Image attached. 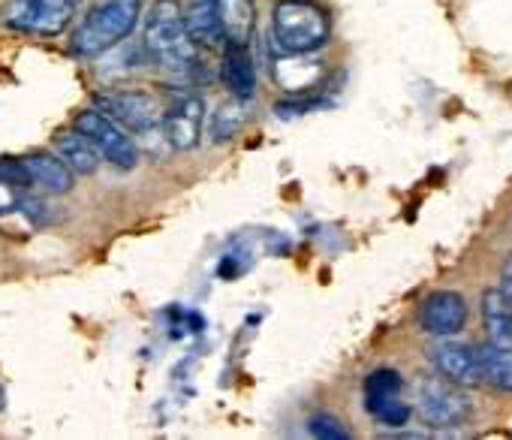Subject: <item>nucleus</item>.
<instances>
[{
  "instance_id": "obj_1",
  "label": "nucleus",
  "mask_w": 512,
  "mask_h": 440,
  "mask_svg": "<svg viewBox=\"0 0 512 440\" xmlns=\"http://www.w3.org/2000/svg\"><path fill=\"white\" fill-rule=\"evenodd\" d=\"M142 16V0H100L73 31V55L97 58L127 40Z\"/></svg>"
},
{
  "instance_id": "obj_15",
  "label": "nucleus",
  "mask_w": 512,
  "mask_h": 440,
  "mask_svg": "<svg viewBox=\"0 0 512 440\" xmlns=\"http://www.w3.org/2000/svg\"><path fill=\"white\" fill-rule=\"evenodd\" d=\"M220 10V31L223 43H238L247 46L253 25H256V7L253 0H217Z\"/></svg>"
},
{
  "instance_id": "obj_3",
  "label": "nucleus",
  "mask_w": 512,
  "mask_h": 440,
  "mask_svg": "<svg viewBox=\"0 0 512 440\" xmlns=\"http://www.w3.org/2000/svg\"><path fill=\"white\" fill-rule=\"evenodd\" d=\"M329 16L311 0H281L272 13V37L284 55H311L329 40Z\"/></svg>"
},
{
  "instance_id": "obj_5",
  "label": "nucleus",
  "mask_w": 512,
  "mask_h": 440,
  "mask_svg": "<svg viewBox=\"0 0 512 440\" xmlns=\"http://www.w3.org/2000/svg\"><path fill=\"white\" fill-rule=\"evenodd\" d=\"M79 133H85L94 148L100 151L103 160H109L112 166L118 169H133L136 160H139V151L133 145V139L127 136V130L121 124H115L106 112L100 109H85L76 115V124H73Z\"/></svg>"
},
{
  "instance_id": "obj_16",
  "label": "nucleus",
  "mask_w": 512,
  "mask_h": 440,
  "mask_svg": "<svg viewBox=\"0 0 512 440\" xmlns=\"http://www.w3.org/2000/svg\"><path fill=\"white\" fill-rule=\"evenodd\" d=\"M479 368H482V377L503 389V392H512V347L503 344V341H491L479 350Z\"/></svg>"
},
{
  "instance_id": "obj_24",
  "label": "nucleus",
  "mask_w": 512,
  "mask_h": 440,
  "mask_svg": "<svg viewBox=\"0 0 512 440\" xmlns=\"http://www.w3.org/2000/svg\"><path fill=\"white\" fill-rule=\"evenodd\" d=\"M0 407H4V389H0Z\"/></svg>"
},
{
  "instance_id": "obj_4",
  "label": "nucleus",
  "mask_w": 512,
  "mask_h": 440,
  "mask_svg": "<svg viewBox=\"0 0 512 440\" xmlns=\"http://www.w3.org/2000/svg\"><path fill=\"white\" fill-rule=\"evenodd\" d=\"M76 7L79 0H10L0 19L13 31L55 37L73 22Z\"/></svg>"
},
{
  "instance_id": "obj_17",
  "label": "nucleus",
  "mask_w": 512,
  "mask_h": 440,
  "mask_svg": "<svg viewBox=\"0 0 512 440\" xmlns=\"http://www.w3.org/2000/svg\"><path fill=\"white\" fill-rule=\"evenodd\" d=\"M509 302L503 299L500 290H488L482 296V314H485V326L494 335V341L509 344L512 341V317H509Z\"/></svg>"
},
{
  "instance_id": "obj_2",
  "label": "nucleus",
  "mask_w": 512,
  "mask_h": 440,
  "mask_svg": "<svg viewBox=\"0 0 512 440\" xmlns=\"http://www.w3.org/2000/svg\"><path fill=\"white\" fill-rule=\"evenodd\" d=\"M145 49L166 70H187L196 58L178 0H154L145 19Z\"/></svg>"
},
{
  "instance_id": "obj_22",
  "label": "nucleus",
  "mask_w": 512,
  "mask_h": 440,
  "mask_svg": "<svg viewBox=\"0 0 512 440\" xmlns=\"http://www.w3.org/2000/svg\"><path fill=\"white\" fill-rule=\"evenodd\" d=\"M16 184H10V181H0V214L4 211H13L19 202H22V196L13 190Z\"/></svg>"
},
{
  "instance_id": "obj_23",
  "label": "nucleus",
  "mask_w": 512,
  "mask_h": 440,
  "mask_svg": "<svg viewBox=\"0 0 512 440\" xmlns=\"http://www.w3.org/2000/svg\"><path fill=\"white\" fill-rule=\"evenodd\" d=\"M500 293H503V299L509 302V308H512V254H509V260L503 263V281H500Z\"/></svg>"
},
{
  "instance_id": "obj_7",
  "label": "nucleus",
  "mask_w": 512,
  "mask_h": 440,
  "mask_svg": "<svg viewBox=\"0 0 512 440\" xmlns=\"http://www.w3.org/2000/svg\"><path fill=\"white\" fill-rule=\"evenodd\" d=\"M202 121H205V103L196 94H181L166 106V112H160L163 136L175 151H193L199 145Z\"/></svg>"
},
{
  "instance_id": "obj_21",
  "label": "nucleus",
  "mask_w": 512,
  "mask_h": 440,
  "mask_svg": "<svg viewBox=\"0 0 512 440\" xmlns=\"http://www.w3.org/2000/svg\"><path fill=\"white\" fill-rule=\"evenodd\" d=\"M0 181H10L16 187H31V178H28L22 160H0Z\"/></svg>"
},
{
  "instance_id": "obj_6",
  "label": "nucleus",
  "mask_w": 512,
  "mask_h": 440,
  "mask_svg": "<svg viewBox=\"0 0 512 440\" xmlns=\"http://www.w3.org/2000/svg\"><path fill=\"white\" fill-rule=\"evenodd\" d=\"M97 109L127 133H151L160 124V109L145 91H103L97 94Z\"/></svg>"
},
{
  "instance_id": "obj_18",
  "label": "nucleus",
  "mask_w": 512,
  "mask_h": 440,
  "mask_svg": "<svg viewBox=\"0 0 512 440\" xmlns=\"http://www.w3.org/2000/svg\"><path fill=\"white\" fill-rule=\"evenodd\" d=\"M401 374L392 371V368H380V371H371L365 377V404L371 401H380V398H392V395H401Z\"/></svg>"
},
{
  "instance_id": "obj_8",
  "label": "nucleus",
  "mask_w": 512,
  "mask_h": 440,
  "mask_svg": "<svg viewBox=\"0 0 512 440\" xmlns=\"http://www.w3.org/2000/svg\"><path fill=\"white\" fill-rule=\"evenodd\" d=\"M419 410L431 428H455L470 416V401L449 383L428 380L422 383V392H419Z\"/></svg>"
},
{
  "instance_id": "obj_10",
  "label": "nucleus",
  "mask_w": 512,
  "mask_h": 440,
  "mask_svg": "<svg viewBox=\"0 0 512 440\" xmlns=\"http://www.w3.org/2000/svg\"><path fill=\"white\" fill-rule=\"evenodd\" d=\"M431 359L437 365V371L449 380V383H479L482 380V368H479V350L461 344V341H443L431 350Z\"/></svg>"
},
{
  "instance_id": "obj_12",
  "label": "nucleus",
  "mask_w": 512,
  "mask_h": 440,
  "mask_svg": "<svg viewBox=\"0 0 512 440\" xmlns=\"http://www.w3.org/2000/svg\"><path fill=\"white\" fill-rule=\"evenodd\" d=\"M220 79L229 88L235 100H250L256 91V67L247 52V46L226 43L223 46V64H220Z\"/></svg>"
},
{
  "instance_id": "obj_9",
  "label": "nucleus",
  "mask_w": 512,
  "mask_h": 440,
  "mask_svg": "<svg viewBox=\"0 0 512 440\" xmlns=\"http://www.w3.org/2000/svg\"><path fill=\"white\" fill-rule=\"evenodd\" d=\"M464 323H467V302L455 290L431 293L419 308V326L428 335L449 338V335H458L464 329Z\"/></svg>"
},
{
  "instance_id": "obj_13",
  "label": "nucleus",
  "mask_w": 512,
  "mask_h": 440,
  "mask_svg": "<svg viewBox=\"0 0 512 440\" xmlns=\"http://www.w3.org/2000/svg\"><path fill=\"white\" fill-rule=\"evenodd\" d=\"M184 16V28L190 34V40L196 46H220L223 31H220V10H217V0H187L181 7Z\"/></svg>"
},
{
  "instance_id": "obj_19",
  "label": "nucleus",
  "mask_w": 512,
  "mask_h": 440,
  "mask_svg": "<svg viewBox=\"0 0 512 440\" xmlns=\"http://www.w3.org/2000/svg\"><path fill=\"white\" fill-rule=\"evenodd\" d=\"M365 410H368L380 425H389V428H401V425H407V419H410V407H407L398 395L371 401V404H365Z\"/></svg>"
},
{
  "instance_id": "obj_11",
  "label": "nucleus",
  "mask_w": 512,
  "mask_h": 440,
  "mask_svg": "<svg viewBox=\"0 0 512 440\" xmlns=\"http://www.w3.org/2000/svg\"><path fill=\"white\" fill-rule=\"evenodd\" d=\"M22 166L31 178L34 187H43L52 196H64L73 190L76 184V172L52 151H31L28 157H22Z\"/></svg>"
},
{
  "instance_id": "obj_14",
  "label": "nucleus",
  "mask_w": 512,
  "mask_h": 440,
  "mask_svg": "<svg viewBox=\"0 0 512 440\" xmlns=\"http://www.w3.org/2000/svg\"><path fill=\"white\" fill-rule=\"evenodd\" d=\"M55 154H58L76 175H94V172L100 169V151H97L94 142H91L85 133H79L76 127L58 133V139H55Z\"/></svg>"
},
{
  "instance_id": "obj_20",
  "label": "nucleus",
  "mask_w": 512,
  "mask_h": 440,
  "mask_svg": "<svg viewBox=\"0 0 512 440\" xmlns=\"http://www.w3.org/2000/svg\"><path fill=\"white\" fill-rule=\"evenodd\" d=\"M308 431L314 437H323V440H347L350 437V431L344 428V422L338 416H332V413H314L308 419Z\"/></svg>"
}]
</instances>
